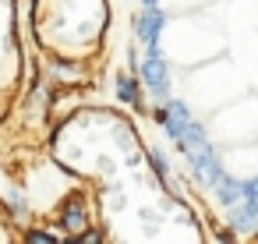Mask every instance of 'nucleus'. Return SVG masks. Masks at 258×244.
<instances>
[{
  "instance_id": "nucleus-8",
  "label": "nucleus",
  "mask_w": 258,
  "mask_h": 244,
  "mask_svg": "<svg viewBox=\"0 0 258 244\" xmlns=\"http://www.w3.org/2000/svg\"><path fill=\"white\" fill-rule=\"evenodd\" d=\"M60 244H78V240H60Z\"/></svg>"
},
{
  "instance_id": "nucleus-2",
  "label": "nucleus",
  "mask_w": 258,
  "mask_h": 244,
  "mask_svg": "<svg viewBox=\"0 0 258 244\" xmlns=\"http://www.w3.org/2000/svg\"><path fill=\"white\" fill-rule=\"evenodd\" d=\"M50 78H53L57 89H78V85L89 78V71H85L82 64H53V68H50Z\"/></svg>"
},
{
  "instance_id": "nucleus-4",
  "label": "nucleus",
  "mask_w": 258,
  "mask_h": 244,
  "mask_svg": "<svg viewBox=\"0 0 258 244\" xmlns=\"http://www.w3.org/2000/svg\"><path fill=\"white\" fill-rule=\"evenodd\" d=\"M142 75H145V78H149V85H156V89H163V82H166V75H163V64H159L156 57H152L145 68H142Z\"/></svg>"
},
{
  "instance_id": "nucleus-5",
  "label": "nucleus",
  "mask_w": 258,
  "mask_h": 244,
  "mask_svg": "<svg viewBox=\"0 0 258 244\" xmlns=\"http://www.w3.org/2000/svg\"><path fill=\"white\" fill-rule=\"evenodd\" d=\"M25 244H60V237H53L50 230H29L25 233Z\"/></svg>"
},
{
  "instance_id": "nucleus-6",
  "label": "nucleus",
  "mask_w": 258,
  "mask_h": 244,
  "mask_svg": "<svg viewBox=\"0 0 258 244\" xmlns=\"http://www.w3.org/2000/svg\"><path fill=\"white\" fill-rule=\"evenodd\" d=\"M156 29H159V18H156V15H145V18H138V32H142L145 39H152V36H156Z\"/></svg>"
},
{
  "instance_id": "nucleus-1",
  "label": "nucleus",
  "mask_w": 258,
  "mask_h": 244,
  "mask_svg": "<svg viewBox=\"0 0 258 244\" xmlns=\"http://www.w3.org/2000/svg\"><path fill=\"white\" fill-rule=\"evenodd\" d=\"M85 226H89V212H85V202L75 195V198H68L64 209H60V230L71 233V237H78Z\"/></svg>"
},
{
  "instance_id": "nucleus-7",
  "label": "nucleus",
  "mask_w": 258,
  "mask_h": 244,
  "mask_svg": "<svg viewBox=\"0 0 258 244\" xmlns=\"http://www.w3.org/2000/svg\"><path fill=\"white\" fill-rule=\"evenodd\" d=\"M78 244H103V230H92V226H85V230L78 233Z\"/></svg>"
},
{
  "instance_id": "nucleus-3",
  "label": "nucleus",
  "mask_w": 258,
  "mask_h": 244,
  "mask_svg": "<svg viewBox=\"0 0 258 244\" xmlns=\"http://www.w3.org/2000/svg\"><path fill=\"white\" fill-rule=\"evenodd\" d=\"M117 96L135 106V103H138V82H135L131 75H117Z\"/></svg>"
}]
</instances>
